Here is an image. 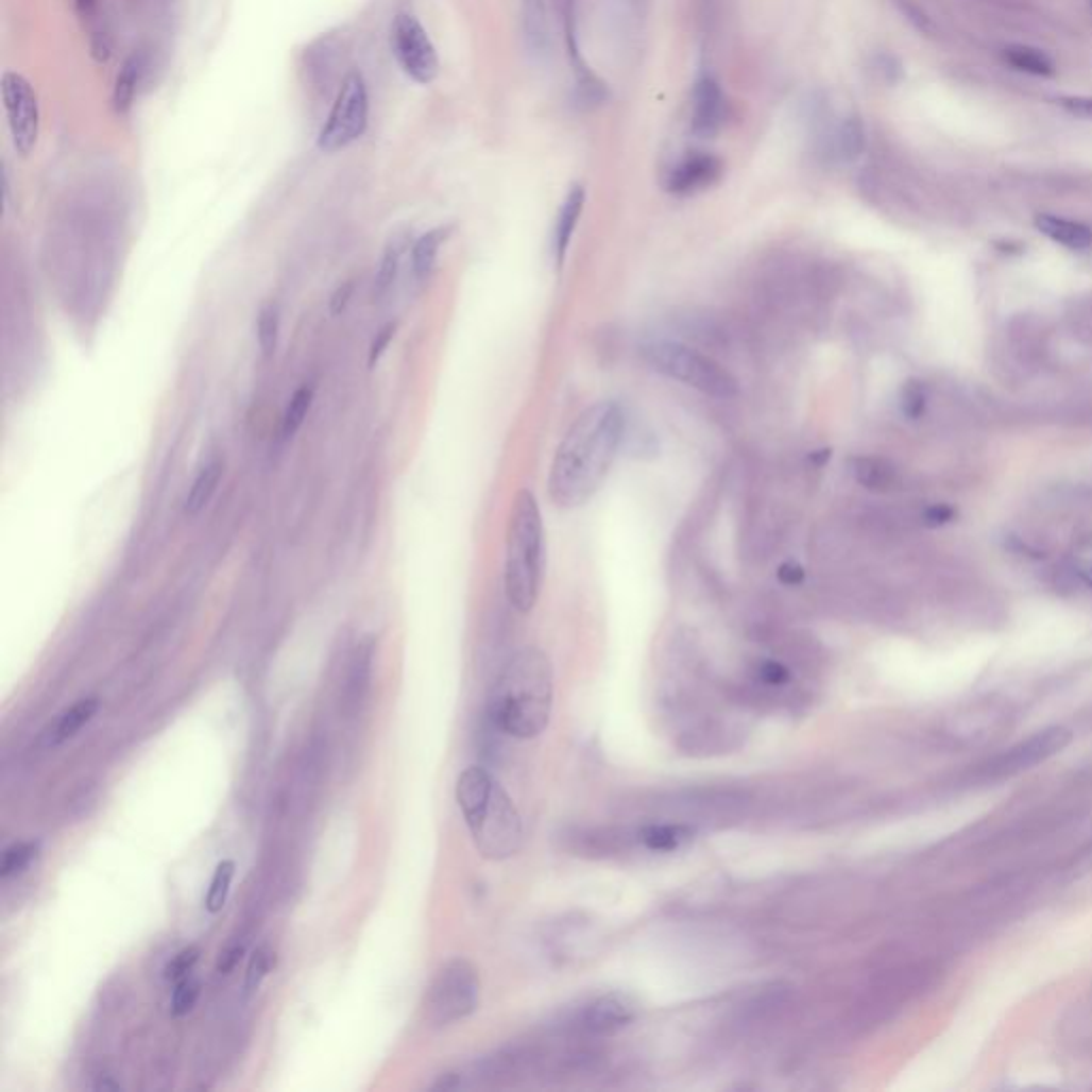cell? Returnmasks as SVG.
<instances>
[{
  "label": "cell",
  "mask_w": 1092,
  "mask_h": 1092,
  "mask_svg": "<svg viewBox=\"0 0 1092 1092\" xmlns=\"http://www.w3.org/2000/svg\"><path fill=\"white\" fill-rule=\"evenodd\" d=\"M954 518V510L945 504H939V506H931L926 512H924V521L926 525L931 527H939V525H945Z\"/></svg>",
  "instance_id": "39"
},
{
  "label": "cell",
  "mask_w": 1092,
  "mask_h": 1092,
  "mask_svg": "<svg viewBox=\"0 0 1092 1092\" xmlns=\"http://www.w3.org/2000/svg\"><path fill=\"white\" fill-rule=\"evenodd\" d=\"M406 250V239L402 237H393L385 252H382V258H380V265H378V273H376V283H374V293L378 297H382L395 283L397 278V271H399V260H402V254Z\"/></svg>",
  "instance_id": "24"
},
{
  "label": "cell",
  "mask_w": 1092,
  "mask_h": 1092,
  "mask_svg": "<svg viewBox=\"0 0 1092 1092\" xmlns=\"http://www.w3.org/2000/svg\"><path fill=\"white\" fill-rule=\"evenodd\" d=\"M1005 58L1009 65H1013L1020 71L1033 73V75H1050L1054 71L1050 58L1033 48H1009L1005 50Z\"/></svg>",
  "instance_id": "29"
},
{
  "label": "cell",
  "mask_w": 1092,
  "mask_h": 1092,
  "mask_svg": "<svg viewBox=\"0 0 1092 1092\" xmlns=\"http://www.w3.org/2000/svg\"><path fill=\"white\" fill-rule=\"evenodd\" d=\"M353 291H355V285L353 283H344L336 289V293L331 295V302H329V310L334 317L342 314L346 310V306L351 304V297H353Z\"/></svg>",
  "instance_id": "37"
},
{
  "label": "cell",
  "mask_w": 1092,
  "mask_h": 1092,
  "mask_svg": "<svg viewBox=\"0 0 1092 1092\" xmlns=\"http://www.w3.org/2000/svg\"><path fill=\"white\" fill-rule=\"evenodd\" d=\"M273 967H276V952H273L269 945H260L252 958H250V965H248V973H245V992H254L258 990V986L262 984V979L273 971Z\"/></svg>",
  "instance_id": "30"
},
{
  "label": "cell",
  "mask_w": 1092,
  "mask_h": 1092,
  "mask_svg": "<svg viewBox=\"0 0 1092 1092\" xmlns=\"http://www.w3.org/2000/svg\"><path fill=\"white\" fill-rule=\"evenodd\" d=\"M370 122V92L363 75L353 71L344 78L329 116L319 133V148L327 154L346 150L359 141Z\"/></svg>",
  "instance_id": "7"
},
{
  "label": "cell",
  "mask_w": 1092,
  "mask_h": 1092,
  "mask_svg": "<svg viewBox=\"0 0 1092 1092\" xmlns=\"http://www.w3.org/2000/svg\"><path fill=\"white\" fill-rule=\"evenodd\" d=\"M278 331H280V314L276 304H267L258 310L256 317V342L265 359H269L278 346Z\"/></svg>",
  "instance_id": "25"
},
{
  "label": "cell",
  "mask_w": 1092,
  "mask_h": 1092,
  "mask_svg": "<svg viewBox=\"0 0 1092 1092\" xmlns=\"http://www.w3.org/2000/svg\"><path fill=\"white\" fill-rule=\"evenodd\" d=\"M457 802L476 850L487 860H508L523 843V822L499 781L480 766L457 779Z\"/></svg>",
  "instance_id": "3"
},
{
  "label": "cell",
  "mask_w": 1092,
  "mask_h": 1092,
  "mask_svg": "<svg viewBox=\"0 0 1092 1092\" xmlns=\"http://www.w3.org/2000/svg\"><path fill=\"white\" fill-rule=\"evenodd\" d=\"M448 235H450V226H438V228L427 231L412 243V271L419 283H425L431 276V271L438 260V252H440L442 243L448 239Z\"/></svg>",
  "instance_id": "20"
},
{
  "label": "cell",
  "mask_w": 1092,
  "mask_h": 1092,
  "mask_svg": "<svg viewBox=\"0 0 1092 1092\" xmlns=\"http://www.w3.org/2000/svg\"><path fill=\"white\" fill-rule=\"evenodd\" d=\"M1073 738V732L1064 726H1050V728H1043L1039 732H1035L1033 736H1028L1026 740L1018 743L1016 747H1011L1007 753H1003L996 762H994V768L996 772H1020V770H1028L1037 764H1043L1045 760L1054 757L1056 753H1060L1062 749L1069 747Z\"/></svg>",
  "instance_id": "10"
},
{
  "label": "cell",
  "mask_w": 1092,
  "mask_h": 1092,
  "mask_svg": "<svg viewBox=\"0 0 1092 1092\" xmlns=\"http://www.w3.org/2000/svg\"><path fill=\"white\" fill-rule=\"evenodd\" d=\"M233 875H235V863L233 860H222L218 867H216V873L211 877V884L207 888V894H205V909L209 914H218L222 911V907L226 905V899H228V890H231V882H233Z\"/></svg>",
  "instance_id": "26"
},
{
  "label": "cell",
  "mask_w": 1092,
  "mask_h": 1092,
  "mask_svg": "<svg viewBox=\"0 0 1092 1092\" xmlns=\"http://www.w3.org/2000/svg\"><path fill=\"white\" fill-rule=\"evenodd\" d=\"M624 410L613 399H602L577 416L549 474V495L560 508H579L600 491L624 442Z\"/></svg>",
  "instance_id": "1"
},
{
  "label": "cell",
  "mask_w": 1092,
  "mask_h": 1092,
  "mask_svg": "<svg viewBox=\"0 0 1092 1092\" xmlns=\"http://www.w3.org/2000/svg\"><path fill=\"white\" fill-rule=\"evenodd\" d=\"M37 854H39L37 841L16 843V846L7 848L3 854V860H0V877L12 880V877L24 873L31 867V863L37 858Z\"/></svg>",
  "instance_id": "27"
},
{
  "label": "cell",
  "mask_w": 1092,
  "mask_h": 1092,
  "mask_svg": "<svg viewBox=\"0 0 1092 1092\" xmlns=\"http://www.w3.org/2000/svg\"><path fill=\"white\" fill-rule=\"evenodd\" d=\"M120 1086L116 1081H109V1075L97 1084V1090H118Z\"/></svg>",
  "instance_id": "43"
},
{
  "label": "cell",
  "mask_w": 1092,
  "mask_h": 1092,
  "mask_svg": "<svg viewBox=\"0 0 1092 1092\" xmlns=\"http://www.w3.org/2000/svg\"><path fill=\"white\" fill-rule=\"evenodd\" d=\"M636 1018V1003L626 994H604L587 1005L583 1024L594 1035H613L630 1026Z\"/></svg>",
  "instance_id": "13"
},
{
  "label": "cell",
  "mask_w": 1092,
  "mask_h": 1092,
  "mask_svg": "<svg viewBox=\"0 0 1092 1092\" xmlns=\"http://www.w3.org/2000/svg\"><path fill=\"white\" fill-rule=\"evenodd\" d=\"M850 470L856 482L871 491H888L897 482L894 465L880 457H854L850 461Z\"/></svg>",
  "instance_id": "21"
},
{
  "label": "cell",
  "mask_w": 1092,
  "mask_h": 1092,
  "mask_svg": "<svg viewBox=\"0 0 1092 1092\" xmlns=\"http://www.w3.org/2000/svg\"><path fill=\"white\" fill-rule=\"evenodd\" d=\"M395 331H397V323H387V325L376 334V338L372 340V346H370V357H368V365H370V370H374V368L378 365V361H380V359H382V355L387 353L389 344L393 342Z\"/></svg>",
  "instance_id": "35"
},
{
  "label": "cell",
  "mask_w": 1092,
  "mask_h": 1092,
  "mask_svg": "<svg viewBox=\"0 0 1092 1092\" xmlns=\"http://www.w3.org/2000/svg\"><path fill=\"white\" fill-rule=\"evenodd\" d=\"M97 3L99 0H75V10L80 16H90L95 10H97Z\"/></svg>",
  "instance_id": "42"
},
{
  "label": "cell",
  "mask_w": 1092,
  "mask_h": 1092,
  "mask_svg": "<svg viewBox=\"0 0 1092 1092\" xmlns=\"http://www.w3.org/2000/svg\"><path fill=\"white\" fill-rule=\"evenodd\" d=\"M721 173H723V165L717 156L706 154V152L689 154L677 167H672V171L668 173V180H666V188L679 197L694 194V192L706 190L713 184H717Z\"/></svg>",
  "instance_id": "11"
},
{
  "label": "cell",
  "mask_w": 1092,
  "mask_h": 1092,
  "mask_svg": "<svg viewBox=\"0 0 1092 1092\" xmlns=\"http://www.w3.org/2000/svg\"><path fill=\"white\" fill-rule=\"evenodd\" d=\"M391 48L399 69L416 84H431L440 73V58L433 41L423 24L410 16L399 14L391 29Z\"/></svg>",
  "instance_id": "8"
},
{
  "label": "cell",
  "mask_w": 1092,
  "mask_h": 1092,
  "mask_svg": "<svg viewBox=\"0 0 1092 1092\" xmlns=\"http://www.w3.org/2000/svg\"><path fill=\"white\" fill-rule=\"evenodd\" d=\"M1073 575H1075V577H1077L1086 587H1090V590H1092V562H1086V560H1084V562H1075V566H1073Z\"/></svg>",
  "instance_id": "40"
},
{
  "label": "cell",
  "mask_w": 1092,
  "mask_h": 1092,
  "mask_svg": "<svg viewBox=\"0 0 1092 1092\" xmlns=\"http://www.w3.org/2000/svg\"><path fill=\"white\" fill-rule=\"evenodd\" d=\"M3 90V107L7 114V124L12 133V141L18 154L29 156L39 139V99L33 90V84L18 71H5L0 80Z\"/></svg>",
  "instance_id": "9"
},
{
  "label": "cell",
  "mask_w": 1092,
  "mask_h": 1092,
  "mask_svg": "<svg viewBox=\"0 0 1092 1092\" xmlns=\"http://www.w3.org/2000/svg\"><path fill=\"white\" fill-rule=\"evenodd\" d=\"M726 122V97L715 78L702 75L694 88L692 131L694 135L709 139L715 137Z\"/></svg>",
  "instance_id": "12"
},
{
  "label": "cell",
  "mask_w": 1092,
  "mask_h": 1092,
  "mask_svg": "<svg viewBox=\"0 0 1092 1092\" xmlns=\"http://www.w3.org/2000/svg\"><path fill=\"white\" fill-rule=\"evenodd\" d=\"M546 570V533L542 510L529 489L514 495L506 538V596L518 613H529L540 596Z\"/></svg>",
  "instance_id": "4"
},
{
  "label": "cell",
  "mask_w": 1092,
  "mask_h": 1092,
  "mask_svg": "<svg viewBox=\"0 0 1092 1092\" xmlns=\"http://www.w3.org/2000/svg\"><path fill=\"white\" fill-rule=\"evenodd\" d=\"M222 470H224V465L220 459H211L209 463H205L199 470V474L192 480L188 495L184 499V512L188 516H197L209 504V499L214 497V493L222 480Z\"/></svg>",
  "instance_id": "19"
},
{
  "label": "cell",
  "mask_w": 1092,
  "mask_h": 1092,
  "mask_svg": "<svg viewBox=\"0 0 1092 1092\" xmlns=\"http://www.w3.org/2000/svg\"><path fill=\"white\" fill-rule=\"evenodd\" d=\"M146 69H148V58L143 52H135L124 61L122 69L118 71L114 92H112V105H114L116 114L124 116L131 112V107L135 105L137 92H139V86L143 82Z\"/></svg>",
  "instance_id": "16"
},
{
  "label": "cell",
  "mask_w": 1092,
  "mask_h": 1092,
  "mask_svg": "<svg viewBox=\"0 0 1092 1092\" xmlns=\"http://www.w3.org/2000/svg\"><path fill=\"white\" fill-rule=\"evenodd\" d=\"M553 711V666L544 651L521 649L504 666L489 706L497 730L514 738H535Z\"/></svg>",
  "instance_id": "2"
},
{
  "label": "cell",
  "mask_w": 1092,
  "mask_h": 1092,
  "mask_svg": "<svg viewBox=\"0 0 1092 1092\" xmlns=\"http://www.w3.org/2000/svg\"><path fill=\"white\" fill-rule=\"evenodd\" d=\"M97 711H99V698H84V700L75 702L58 719V723L54 728L52 743H65V740L73 738L97 715Z\"/></svg>",
  "instance_id": "23"
},
{
  "label": "cell",
  "mask_w": 1092,
  "mask_h": 1092,
  "mask_svg": "<svg viewBox=\"0 0 1092 1092\" xmlns=\"http://www.w3.org/2000/svg\"><path fill=\"white\" fill-rule=\"evenodd\" d=\"M241 956H243V945H231V948H226V950L222 952L220 960H218V973H220V975H228V973L239 965Z\"/></svg>",
  "instance_id": "38"
},
{
  "label": "cell",
  "mask_w": 1092,
  "mask_h": 1092,
  "mask_svg": "<svg viewBox=\"0 0 1092 1092\" xmlns=\"http://www.w3.org/2000/svg\"><path fill=\"white\" fill-rule=\"evenodd\" d=\"M585 199H587L585 188L581 184H575L562 203L556 233H553V256H556V262L560 269L564 267V262L568 258V250H570L575 231L579 226V220H581V214L585 207Z\"/></svg>",
  "instance_id": "15"
},
{
  "label": "cell",
  "mask_w": 1092,
  "mask_h": 1092,
  "mask_svg": "<svg viewBox=\"0 0 1092 1092\" xmlns=\"http://www.w3.org/2000/svg\"><path fill=\"white\" fill-rule=\"evenodd\" d=\"M199 994H201V982L197 977L188 975V977L175 982V988L171 994V1013L175 1018L190 1013L199 1001Z\"/></svg>",
  "instance_id": "31"
},
{
  "label": "cell",
  "mask_w": 1092,
  "mask_h": 1092,
  "mask_svg": "<svg viewBox=\"0 0 1092 1092\" xmlns=\"http://www.w3.org/2000/svg\"><path fill=\"white\" fill-rule=\"evenodd\" d=\"M645 361L677 382H683L709 397L732 399L738 393L734 376L715 359L672 340H651L643 344Z\"/></svg>",
  "instance_id": "5"
},
{
  "label": "cell",
  "mask_w": 1092,
  "mask_h": 1092,
  "mask_svg": "<svg viewBox=\"0 0 1092 1092\" xmlns=\"http://www.w3.org/2000/svg\"><path fill=\"white\" fill-rule=\"evenodd\" d=\"M804 577H806L804 568H802L800 564H796V562H785V564H781V566H779V570H777V579H779V583H781V585H785V587H796V585H800V583L804 581Z\"/></svg>",
  "instance_id": "36"
},
{
  "label": "cell",
  "mask_w": 1092,
  "mask_h": 1092,
  "mask_svg": "<svg viewBox=\"0 0 1092 1092\" xmlns=\"http://www.w3.org/2000/svg\"><path fill=\"white\" fill-rule=\"evenodd\" d=\"M1090 5H1092V0H1090Z\"/></svg>",
  "instance_id": "44"
},
{
  "label": "cell",
  "mask_w": 1092,
  "mask_h": 1092,
  "mask_svg": "<svg viewBox=\"0 0 1092 1092\" xmlns=\"http://www.w3.org/2000/svg\"><path fill=\"white\" fill-rule=\"evenodd\" d=\"M199 956H201L199 945H190V948L182 950L177 956H173V960H169V965L165 969V979L175 984V982L192 975V969L199 962Z\"/></svg>",
  "instance_id": "32"
},
{
  "label": "cell",
  "mask_w": 1092,
  "mask_h": 1092,
  "mask_svg": "<svg viewBox=\"0 0 1092 1092\" xmlns=\"http://www.w3.org/2000/svg\"><path fill=\"white\" fill-rule=\"evenodd\" d=\"M755 679L766 687H785L791 679V672L777 660H764L755 666Z\"/></svg>",
  "instance_id": "34"
},
{
  "label": "cell",
  "mask_w": 1092,
  "mask_h": 1092,
  "mask_svg": "<svg viewBox=\"0 0 1092 1092\" xmlns=\"http://www.w3.org/2000/svg\"><path fill=\"white\" fill-rule=\"evenodd\" d=\"M1035 224L1045 237H1050L1052 241H1056L1069 250H1086L1092 245V231L1081 222L1043 214V216H1037Z\"/></svg>",
  "instance_id": "18"
},
{
  "label": "cell",
  "mask_w": 1092,
  "mask_h": 1092,
  "mask_svg": "<svg viewBox=\"0 0 1092 1092\" xmlns=\"http://www.w3.org/2000/svg\"><path fill=\"white\" fill-rule=\"evenodd\" d=\"M521 35L529 56L540 61L549 54L551 27L544 0H521Z\"/></svg>",
  "instance_id": "14"
},
{
  "label": "cell",
  "mask_w": 1092,
  "mask_h": 1092,
  "mask_svg": "<svg viewBox=\"0 0 1092 1092\" xmlns=\"http://www.w3.org/2000/svg\"><path fill=\"white\" fill-rule=\"evenodd\" d=\"M312 399H314V389L312 387H302V389H297L293 393V397H291V402L287 406V412H285V421H283V436L287 440L293 438L302 429V425H304V421H306V416H308V412L312 408Z\"/></svg>",
  "instance_id": "28"
},
{
  "label": "cell",
  "mask_w": 1092,
  "mask_h": 1092,
  "mask_svg": "<svg viewBox=\"0 0 1092 1092\" xmlns=\"http://www.w3.org/2000/svg\"><path fill=\"white\" fill-rule=\"evenodd\" d=\"M829 154L841 163H854L865 152L867 133L865 124L858 116H846L831 133L829 141Z\"/></svg>",
  "instance_id": "17"
},
{
  "label": "cell",
  "mask_w": 1092,
  "mask_h": 1092,
  "mask_svg": "<svg viewBox=\"0 0 1092 1092\" xmlns=\"http://www.w3.org/2000/svg\"><path fill=\"white\" fill-rule=\"evenodd\" d=\"M831 457H833V450H831V448H822V450H813V453L808 455V461H811L813 465H817V467H824V465L831 461Z\"/></svg>",
  "instance_id": "41"
},
{
  "label": "cell",
  "mask_w": 1092,
  "mask_h": 1092,
  "mask_svg": "<svg viewBox=\"0 0 1092 1092\" xmlns=\"http://www.w3.org/2000/svg\"><path fill=\"white\" fill-rule=\"evenodd\" d=\"M480 1001V979L476 967L465 958H453L436 973L425 1013L433 1026H448L472 1016Z\"/></svg>",
  "instance_id": "6"
},
{
  "label": "cell",
  "mask_w": 1092,
  "mask_h": 1092,
  "mask_svg": "<svg viewBox=\"0 0 1092 1092\" xmlns=\"http://www.w3.org/2000/svg\"><path fill=\"white\" fill-rule=\"evenodd\" d=\"M692 835H694V831L687 826H681V824H651L641 831L638 839L651 852L670 854V852H677L683 843H687L692 839Z\"/></svg>",
  "instance_id": "22"
},
{
  "label": "cell",
  "mask_w": 1092,
  "mask_h": 1092,
  "mask_svg": "<svg viewBox=\"0 0 1092 1092\" xmlns=\"http://www.w3.org/2000/svg\"><path fill=\"white\" fill-rule=\"evenodd\" d=\"M926 410V387L920 380H909L903 389V414L911 421L920 419Z\"/></svg>",
  "instance_id": "33"
}]
</instances>
